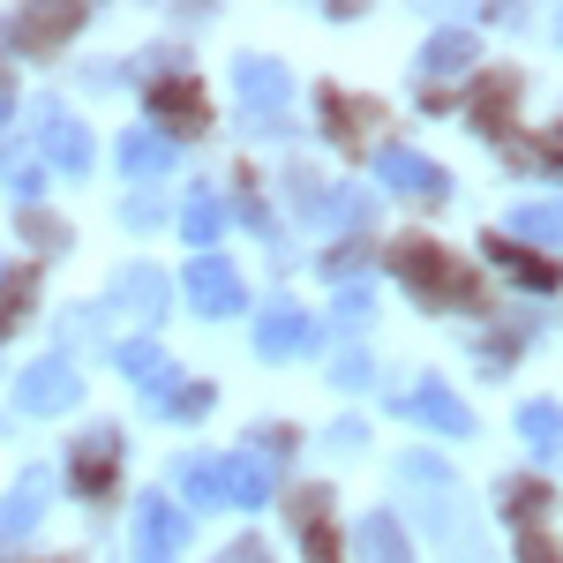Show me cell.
<instances>
[{
	"label": "cell",
	"instance_id": "1",
	"mask_svg": "<svg viewBox=\"0 0 563 563\" xmlns=\"http://www.w3.org/2000/svg\"><path fill=\"white\" fill-rule=\"evenodd\" d=\"M398 481L413 488L421 519L451 533V549H459V563H474V526H466V511H459V481H451V466H435L429 451H406V459H398Z\"/></svg>",
	"mask_w": 563,
	"mask_h": 563
},
{
	"label": "cell",
	"instance_id": "2",
	"mask_svg": "<svg viewBox=\"0 0 563 563\" xmlns=\"http://www.w3.org/2000/svg\"><path fill=\"white\" fill-rule=\"evenodd\" d=\"M390 263H398V278H406L413 294H429V301H474V278L443 256L435 241H398Z\"/></svg>",
	"mask_w": 563,
	"mask_h": 563
},
{
	"label": "cell",
	"instance_id": "3",
	"mask_svg": "<svg viewBox=\"0 0 563 563\" xmlns=\"http://www.w3.org/2000/svg\"><path fill=\"white\" fill-rule=\"evenodd\" d=\"M188 549V519L174 496H135V563H174Z\"/></svg>",
	"mask_w": 563,
	"mask_h": 563
},
{
	"label": "cell",
	"instance_id": "4",
	"mask_svg": "<svg viewBox=\"0 0 563 563\" xmlns=\"http://www.w3.org/2000/svg\"><path fill=\"white\" fill-rule=\"evenodd\" d=\"M76 390H84V376H76L68 361H31V368L15 376V413H68Z\"/></svg>",
	"mask_w": 563,
	"mask_h": 563
},
{
	"label": "cell",
	"instance_id": "5",
	"mask_svg": "<svg viewBox=\"0 0 563 563\" xmlns=\"http://www.w3.org/2000/svg\"><path fill=\"white\" fill-rule=\"evenodd\" d=\"M256 353L263 361H294V353H316V316L294 301H271L256 316Z\"/></svg>",
	"mask_w": 563,
	"mask_h": 563
},
{
	"label": "cell",
	"instance_id": "6",
	"mask_svg": "<svg viewBox=\"0 0 563 563\" xmlns=\"http://www.w3.org/2000/svg\"><path fill=\"white\" fill-rule=\"evenodd\" d=\"M376 180L398 188V196H451V174L435 158H421V151H406V143H384L376 151Z\"/></svg>",
	"mask_w": 563,
	"mask_h": 563
},
{
	"label": "cell",
	"instance_id": "7",
	"mask_svg": "<svg viewBox=\"0 0 563 563\" xmlns=\"http://www.w3.org/2000/svg\"><path fill=\"white\" fill-rule=\"evenodd\" d=\"M241 106L256 113L263 135H286V68L278 60H241Z\"/></svg>",
	"mask_w": 563,
	"mask_h": 563
},
{
	"label": "cell",
	"instance_id": "8",
	"mask_svg": "<svg viewBox=\"0 0 563 563\" xmlns=\"http://www.w3.org/2000/svg\"><path fill=\"white\" fill-rule=\"evenodd\" d=\"M188 301H196V316H233V308H249L241 271H233L225 256H196L188 263Z\"/></svg>",
	"mask_w": 563,
	"mask_h": 563
},
{
	"label": "cell",
	"instance_id": "9",
	"mask_svg": "<svg viewBox=\"0 0 563 563\" xmlns=\"http://www.w3.org/2000/svg\"><path fill=\"white\" fill-rule=\"evenodd\" d=\"M38 143H45V158H53L60 174H76V180L90 174V135L76 129V121H68V113H60L53 98L38 106Z\"/></svg>",
	"mask_w": 563,
	"mask_h": 563
},
{
	"label": "cell",
	"instance_id": "10",
	"mask_svg": "<svg viewBox=\"0 0 563 563\" xmlns=\"http://www.w3.org/2000/svg\"><path fill=\"white\" fill-rule=\"evenodd\" d=\"M45 504H53V474H45V466H31V474L15 481V496L0 504V541H23V533L45 519Z\"/></svg>",
	"mask_w": 563,
	"mask_h": 563
},
{
	"label": "cell",
	"instance_id": "11",
	"mask_svg": "<svg viewBox=\"0 0 563 563\" xmlns=\"http://www.w3.org/2000/svg\"><path fill=\"white\" fill-rule=\"evenodd\" d=\"M121 376H129L135 390H151L158 406H180V376L158 346H121Z\"/></svg>",
	"mask_w": 563,
	"mask_h": 563
},
{
	"label": "cell",
	"instance_id": "12",
	"mask_svg": "<svg viewBox=\"0 0 563 563\" xmlns=\"http://www.w3.org/2000/svg\"><path fill=\"white\" fill-rule=\"evenodd\" d=\"M398 406H406L413 421H429V429H443V435H474V413H466V406H459V398H451L443 384H413L406 398H398Z\"/></svg>",
	"mask_w": 563,
	"mask_h": 563
},
{
	"label": "cell",
	"instance_id": "13",
	"mask_svg": "<svg viewBox=\"0 0 563 563\" xmlns=\"http://www.w3.org/2000/svg\"><path fill=\"white\" fill-rule=\"evenodd\" d=\"M218 488H225V504H271V459H256V451L225 459L218 466Z\"/></svg>",
	"mask_w": 563,
	"mask_h": 563
},
{
	"label": "cell",
	"instance_id": "14",
	"mask_svg": "<svg viewBox=\"0 0 563 563\" xmlns=\"http://www.w3.org/2000/svg\"><path fill=\"white\" fill-rule=\"evenodd\" d=\"M151 113H158L166 143L188 135V129H203V98H196V84H158V90H151Z\"/></svg>",
	"mask_w": 563,
	"mask_h": 563
},
{
	"label": "cell",
	"instance_id": "15",
	"mask_svg": "<svg viewBox=\"0 0 563 563\" xmlns=\"http://www.w3.org/2000/svg\"><path fill=\"white\" fill-rule=\"evenodd\" d=\"M353 556H361V563H413V556H406L398 519H384V511H368V519L353 526Z\"/></svg>",
	"mask_w": 563,
	"mask_h": 563
},
{
	"label": "cell",
	"instance_id": "16",
	"mask_svg": "<svg viewBox=\"0 0 563 563\" xmlns=\"http://www.w3.org/2000/svg\"><path fill=\"white\" fill-rule=\"evenodd\" d=\"M121 166H129V180H158L166 166H174V143L158 129H129L121 135Z\"/></svg>",
	"mask_w": 563,
	"mask_h": 563
},
{
	"label": "cell",
	"instance_id": "17",
	"mask_svg": "<svg viewBox=\"0 0 563 563\" xmlns=\"http://www.w3.org/2000/svg\"><path fill=\"white\" fill-rule=\"evenodd\" d=\"M519 435L541 451V459H556V451H563V406H556V398H526V406H519Z\"/></svg>",
	"mask_w": 563,
	"mask_h": 563
},
{
	"label": "cell",
	"instance_id": "18",
	"mask_svg": "<svg viewBox=\"0 0 563 563\" xmlns=\"http://www.w3.org/2000/svg\"><path fill=\"white\" fill-rule=\"evenodd\" d=\"M474 60H481V45L466 38V31H435V38H429V53H421V68H429V84H435V76H466Z\"/></svg>",
	"mask_w": 563,
	"mask_h": 563
},
{
	"label": "cell",
	"instance_id": "19",
	"mask_svg": "<svg viewBox=\"0 0 563 563\" xmlns=\"http://www.w3.org/2000/svg\"><path fill=\"white\" fill-rule=\"evenodd\" d=\"M180 225H188V241H196V249L211 256L218 233H225V203H218L211 188H196V196H188V211H180Z\"/></svg>",
	"mask_w": 563,
	"mask_h": 563
},
{
	"label": "cell",
	"instance_id": "20",
	"mask_svg": "<svg viewBox=\"0 0 563 563\" xmlns=\"http://www.w3.org/2000/svg\"><path fill=\"white\" fill-rule=\"evenodd\" d=\"M121 301H129L143 323H158V316H166V278H158L151 263H135L129 278H121Z\"/></svg>",
	"mask_w": 563,
	"mask_h": 563
},
{
	"label": "cell",
	"instance_id": "21",
	"mask_svg": "<svg viewBox=\"0 0 563 563\" xmlns=\"http://www.w3.org/2000/svg\"><path fill=\"white\" fill-rule=\"evenodd\" d=\"M361 211H368L361 188H308V218H323V225H353Z\"/></svg>",
	"mask_w": 563,
	"mask_h": 563
},
{
	"label": "cell",
	"instance_id": "22",
	"mask_svg": "<svg viewBox=\"0 0 563 563\" xmlns=\"http://www.w3.org/2000/svg\"><path fill=\"white\" fill-rule=\"evenodd\" d=\"M511 233L519 241H563V196L556 203H519L511 211Z\"/></svg>",
	"mask_w": 563,
	"mask_h": 563
},
{
	"label": "cell",
	"instance_id": "23",
	"mask_svg": "<svg viewBox=\"0 0 563 563\" xmlns=\"http://www.w3.org/2000/svg\"><path fill=\"white\" fill-rule=\"evenodd\" d=\"M180 488H188V504H196V511H211V504H225V488H218V466L211 459H180Z\"/></svg>",
	"mask_w": 563,
	"mask_h": 563
},
{
	"label": "cell",
	"instance_id": "24",
	"mask_svg": "<svg viewBox=\"0 0 563 563\" xmlns=\"http://www.w3.org/2000/svg\"><path fill=\"white\" fill-rule=\"evenodd\" d=\"M106 466H113V435L98 429L84 443V459H76V488H106Z\"/></svg>",
	"mask_w": 563,
	"mask_h": 563
},
{
	"label": "cell",
	"instance_id": "25",
	"mask_svg": "<svg viewBox=\"0 0 563 563\" xmlns=\"http://www.w3.org/2000/svg\"><path fill=\"white\" fill-rule=\"evenodd\" d=\"M496 263L519 278V286H556V263H541V256H526V249H496Z\"/></svg>",
	"mask_w": 563,
	"mask_h": 563
},
{
	"label": "cell",
	"instance_id": "26",
	"mask_svg": "<svg viewBox=\"0 0 563 563\" xmlns=\"http://www.w3.org/2000/svg\"><path fill=\"white\" fill-rule=\"evenodd\" d=\"M331 376H339V384H368V376H376V368H368V353H346V361H339V368H331Z\"/></svg>",
	"mask_w": 563,
	"mask_h": 563
},
{
	"label": "cell",
	"instance_id": "27",
	"mask_svg": "<svg viewBox=\"0 0 563 563\" xmlns=\"http://www.w3.org/2000/svg\"><path fill=\"white\" fill-rule=\"evenodd\" d=\"M339 323H368V294H361V286L339 294Z\"/></svg>",
	"mask_w": 563,
	"mask_h": 563
},
{
	"label": "cell",
	"instance_id": "28",
	"mask_svg": "<svg viewBox=\"0 0 563 563\" xmlns=\"http://www.w3.org/2000/svg\"><path fill=\"white\" fill-rule=\"evenodd\" d=\"M23 301H31V286H0V331L23 316Z\"/></svg>",
	"mask_w": 563,
	"mask_h": 563
},
{
	"label": "cell",
	"instance_id": "29",
	"mask_svg": "<svg viewBox=\"0 0 563 563\" xmlns=\"http://www.w3.org/2000/svg\"><path fill=\"white\" fill-rule=\"evenodd\" d=\"M361 256H368V241H346V249H339V256H331V271H339V278H346V271H353V263H361Z\"/></svg>",
	"mask_w": 563,
	"mask_h": 563
},
{
	"label": "cell",
	"instance_id": "30",
	"mask_svg": "<svg viewBox=\"0 0 563 563\" xmlns=\"http://www.w3.org/2000/svg\"><path fill=\"white\" fill-rule=\"evenodd\" d=\"M218 563H263V549H256V541H241V549H225Z\"/></svg>",
	"mask_w": 563,
	"mask_h": 563
},
{
	"label": "cell",
	"instance_id": "31",
	"mask_svg": "<svg viewBox=\"0 0 563 563\" xmlns=\"http://www.w3.org/2000/svg\"><path fill=\"white\" fill-rule=\"evenodd\" d=\"M549 166H563V143H549Z\"/></svg>",
	"mask_w": 563,
	"mask_h": 563
},
{
	"label": "cell",
	"instance_id": "32",
	"mask_svg": "<svg viewBox=\"0 0 563 563\" xmlns=\"http://www.w3.org/2000/svg\"><path fill=\"white\" fill-rule=\"evenodd\" d=\"M556 31H563V23H556Z\"/></svg>",
	"mask_w": 563,
	"mask_h": 563
}]
</instances>
